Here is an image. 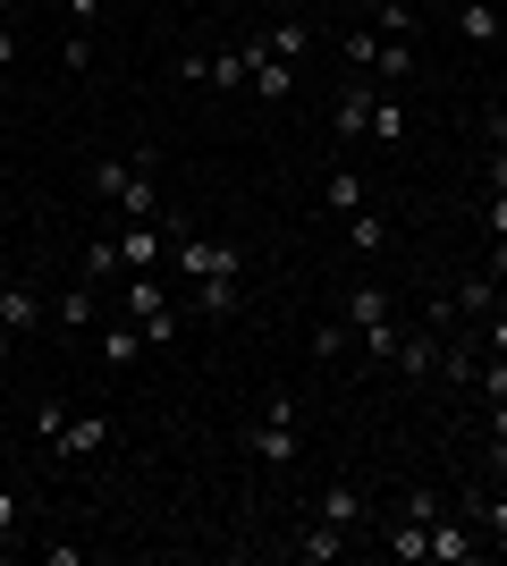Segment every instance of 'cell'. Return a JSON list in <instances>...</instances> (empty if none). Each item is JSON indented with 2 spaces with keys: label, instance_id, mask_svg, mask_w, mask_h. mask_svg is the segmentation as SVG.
<instances>
[{
  "label": "cell",
  "instance_id": "6",
  "mask_svg": "<svg viewBox=\"0 0 507 566\" xmlns=\"http://www.w3.org/2000/svg\"><path fill=\"white\" fill-rule=\"evenodd\" d=\"M363 516H372V499H363V482H356V473L321 482V499H314V524H338V533H356Z\"/></svg>",
  "mask_w": 507,
  "mask_h": 566
},
{
  "label": "cell",
  "instance_id": "24",
  "mask_svg": "<svg viewBox=\"0 0 507 566\" xmlns=\"http://www.w3.org/2000/svg\"><path fill=\"white\" fill-rule=\"evenodd\" d=\"M338 355H356V322L338 313V322H314V364H338Z\"/></svg>",
  "mask_w": 507,
  "mask_h": 566
},
{
  "label": "cell",
  "instance_id": "2",
  "mask_svg": "<svg viewBox=\"0 0 507 566\" xmlns=\"http://www.w3.org/2000/svg\"><path fill=\"white\" fill-rule=\"evenodd\" d=\"M245 457H254V465H271V473L296 465V398H288V389H271L263 415L245 423Z\"/></svg>",
  "mask_w": 507,
  "mask_h": 566
},
{
  "label": "cell",
  "instance_id": "21",
  "mask_svg": "<svg viewBox=\"0 0 507 566\" xmlns=\"http://www.w3.org/2000/svg\"><path fill=\"white\" fill-rule=\"evenodd\" d=\"M363 76L398 94V85H406V76H414V43H381V51H372V69H363Z\"/></svg>",
  "mask_w": 507,
  "mask_h": 566
},
{
  "label": "cell",
  "instance_id": "36",
  "mask_svg": "<svg viewBox=\"0 0 507 566\" xmlns=\"http://www.w3.org/2000/svg\"><path fill=\"white\" fill-rule=\"evenodd\" d=\"M490 144H507V111H499V118H490Z\"/></svg>",
  "mask_w": 507,
  "mask_h": 566
},
{
  "label": "cell",
  "instance_id": "28",
  "mask_svg": "<svg viewBox=\"0 0 507 566\" xmlns=\"http://www.w3.org/2000/svg\"><path fill=\"white\" fill-rule=\"evenodd\" d=\"M110 271H127V262H119V237H94V245H85V280H110Z\"/></svg>",
  "mask_w": 507,
  "mask_h": 566
},
{
  "label": "cell",
  "instance_id": "25",
  "mask_svg": "<svg viewBox=\"0 0 507 566\" xmlns=\"http://www.w3.org/2000/svg\"><path fill=\"white\" fill-rule=\"evenodd\" d=\"M483 229H490V271H507V187L483 195Z\"/></svg>",
  "mask_w": 507,
  "mask_h": 566
},
{
  "label": "cell",
  "instance_id": "39",
  "mask_svg": "<svg viewBox=\"0 0 507 566\" xmlns=\"http://www.w3.org/2000/svg\"><path fill=\"white\" fill-rule=\"evenodd\" d=\"M0 287H9V262H0Z\"/></svg>",
  "mask_w": 507,
  "mask_h": 566
},
{
  "label": "cell",
  "instance_id": "22",
  "mask_svg": "<svg viewBox=\"0 0 507 566\" xmlns=\"http://www.w3.org/2000/svg\"><path fill=\"white\" fill-rule=\"evenodd\" d=\"M119 262H127V271H152V262H161V237H152L145 220H127V229H119Z\"/></svg>",
  "mask_w": 507,
  "mask_h": 566
},
{
  "label": "cell",
  "instance_id": "12",
  "mask_svg": "<svg viewBox=\"0 0 507 566\" xmlns=\"http://www.w3.org/2000/svg\"><path fill=\"white\" fill-rule=\"evenodd\" d=\"M448 25H457L465 43H499V34H507V9H499V0H457Z\"/></svg>",
  "mask_w": 507,
  "mask_h": 566
},
{
  "label": "cell",
  "instance_id": "4",
  "mask_svg": "<svg viewBox=\"0 0 507 566\" xmlns=\"http://www.w3.org/2000/svg\"><path fill=\"white\" fill-rule=\"evenodd\" d=\"M169 254H178L187 280H237V271H245V254H237V245H220V237H178Z\"/></svg>",
  "mask_w": 507,
  "mask_h": 566
},
{
  "label": "cell",
  "instance_id": "27",
  "mask_svg": "<svg viewBox=\"0 0 507 566\" xmlns=\"http://www.w3.org/2000/svg\"><path fill=\"white\" fill-rule=\"evenodd\" d=\"M60 69H94V25H68V34H60Z\"/></svg>",
  "mask_w": 507,
  "mask_h": 566
},
{
  "label": "cell",
  "instance_id": "7",
  "mask_svg": "<svg viewBox=\"0 0 507 566\" xmlns=\"http://www.w3.org/2000/svg\"><path fill=\"white\" fill-rule=\"evenodd\" d=\"M34 322H43V287L9 271V287H0V347H18V338L34 331Z\"/></svg>",
  "mask_w": 507,
  "mask_h": 566
},
{
  "label": "cell",
  "instance_id": "35",
  "mask_svg": "<svg viewBox=\"0 0 507 566\" xmlns=\"http://www.w3.org/2000/svg\"><path fill=\"white\" fill-rule=\"evenodd\" d=\"M0 69H18V25L0 18Z\"/></svg>",
  "mask_w": 507,
  "mask_h": 566
},
{
  "label": "cell",
  "instance_id": "13",
  "mask_svg": "<svg viewBox=\"0 0 507 566\" xmlns=\"http://www.w3.org/2000/svg\"><path fill=\"white\" fill-rule=\"evenodd\" d=\"M263 43H271V60H288V69H296V60L314 51V25H305V9H279V25H271Z\"/></svg>",
  "mask_w": 507,
  "mask_h": 566
},
{
  "label": "cell",
  "instance_id": "33",
  "mask_svg": "<svg viewBox=\"0 0 507 566\" xmlns=\"http://www.w3.org/2000/svg\"><path fill=\"white\" fill-rule=\"evenodd\" d=\"M60 18L68 25H102V0H60Z\"/></svg>",
  "mask_w": 507,
  "mask_h": 566
},
{
  "label": "cell",
  "instance_id": "18",
  "mask_svg": "<svg viewBox=\"0 0 507 566\" xmlns=\"http://www.w3.org/2000/svg\"><path fill=\"white\" fill-rule=\"evenodd\" d=\"M406 127H414V118H406V102L389 94V85H372V127H363V136H381V144H406Z\"/></svg>",
  "mask_w": 507,
  "mask_h": 566
},
{
  "label": "cell",
  "instance_id": "17",
  "mask_svg": "<svg viewBox=\"0 0 507 566\" xmlns=\"http://www.w3.org/2000/svg\"><path fill=\"white\" fill-rule=\"evenodd\" d=\"M330 127H338V136H363V127H372V76H356V85H347V94H338Z\"/></svg>",
  "mask_w": 507,
  "mask_h": 566
},
{
  "label": "cell",
  "instance_id": "31",
  "mask_svg": "<svg viewBox=\"0 0 507 566\" xmlns=\"http://www.w3.org/2000/svg\"><path fill=\"white\" fill-rule=\"evenodd\" d=\"M338 51H347L356 69H372V51H381V34H372V25H356V34H338Z\"/></svg>",
  "mask_w": 507,
  "mask_h": 566
},
{
  "label": "cell",
  "instance_id": "5",
  "mask_svg": "<svg viewBox=\"0 0 507 566\" xmlns=\"http://www.w3.org/2000/svg\"><path fill=\"white\" fill-rule=\"evenodd\" d=\"M110 440H119V423H110V415H68V423L51 431V457H68V465H85V457H102Z\"/></svg>",
  "mask_w": 507,
  "mask_h": 566
},
{
  "label": "cell",
  "instance_id": "15",
  "mask_svg": "<svg viewBox=\"0 0 507 566\" xmlns=\"http://www.w3.org/2000/svg\"><path fill=\"white\" fill-rule=\"evenodd\" d=\"M338 313H347L356 331H372V322H389V287H372V280H347V296H338Z\"/></svg>",
  "mask_w": 507,
  "mask_h": 566
},
{
  "label": "cell",
  "instance_id": "38",
  "mask_svg": "<svg viewBox=\"0 0 507 566\" xmlns=\"http://www.w3.org/2000/svg\"><path fill=\"white\" fill-rule=\"evenodd\" d=\"M432 9H457V0H432Z\"/></svg>",
  "mask_w": 507,
  "mask_h": 566
},
{
  "label": "cell",
  "instance_id": "40",
  "mask_svg": "<svg viewBox=\"0 0 507 566\" xmlns=\"http://www.w3.org/2000/svg\"><path fill=\"white\" fill-rule=\"evenodd\" d=\"M0 220H9V195H0Z\"/></svg>",
  "mask_w": 507,
  "mask_h": 566
},
{
  "label": "cell",
  "instance_id": "16",
  "mask_svg": "<svg viewBox=\"0 0 507 566\" xmlns=\"http://www.w3.org/2000/svg\"><path fill=\"white\" fill-rule=\"evenodd\" d=\"M347 254L356 262H372V254H389V220L363 203V212H347Z\"/></svg>",
  "mask_w": 507,
  "mask_h": 566
},
{
  "label": "cell",
  "instance_id": "20",
  "mask_svg": "<svg viewBox=\"0 0 507 566\" xmlns=\"http://www.w3.org/2000/svg\"><path fill=\"white\" fill-rule=\"evenodd\" d=\"M389 558H398V566L432 558V524H423V516H398V524H389Z\"/></svg>",
  "mask_w": 507,
  "mask_h": 566
},
{
  "label": "cell",
  "instance_id": "37",
  "mask_svg": "<svg viewBox=\"0 0 507 566\" xmlns=\"http://www.w3.org/2000/svg\"><path fill=\"white\" fill-rule=\"evenodd\" d=\"M0 18H9V25H18V0H0Z\"/></svg>",
  "mask_w": 507,
  "mask_h": 566
},
{
  "label": "cell",
  "instance_id": "30",
  "mask_svg": "<svg viewBox=\"0 0 507 566\" xmlns=\"http://www.w3.org/2000/svg\"><path fill=\"white\" fill-rule=\"evenodd\" d=\"M474 347H483V355H507V305L490 313V322H474Z\"/></svg>",
  "mask_w": 507,
  "mask_h": 566
},
{
  "label": "cell",
  "instance_id": "32",
  "mask_svg": "<svg viewBox=\"0 0 507 566\" xmlns=\"http://www.w3.org/2000/svg\"><path fill=\"white\" fill-rule=\"evenodd\" d=\"M18 533H25V499H18V491H0V549L18 542Z\"/></svg>",
  "mask_w": 507,
  "mask_h": 566
},
{
  "label": "cell",
  "instance_id": "26",
  "mask_svg": "<svg viewBox=\"0 0 507 566\" xmlns=\"http://www.w3.org/2000/svg\"><path fill=\"white\" fill-rule=\"evenodd\" d=\"M448 507H457V499H448V491H432V482H414L398 516H423V524H440V516H448Z\"/></svg>",
  "mask_w": 507,
  "mask_h": 566
},
{
  "label": "cell",
  "instance_id": "1",
  "mask_svg": "<svg viewBox=\"0 0 507 566\" xmlns=\"http://www.w3.org/2000/svg\"><path fill=\"white\" fill-rule=\"evenodd\" d=\"M85 187L119 220H161V161H152V153H102V161L85 169Z\"/></svg>",
  "mask_w": 507,
  "mask_h": 566
},
{
  "label": "cell",
  "instance_id": "3",
  "mask_svg": "<svg viewBox=\"0 0 507 566\" xmlns=\"http://www.w3.org/2000/svg\"><path fill=\"white\" fill-rule=\"evenodd\" d=\"M119 313L136 322V331H145V347H178V305H169V287L152 280V271H136V280H127Z\"/></svg>",
  "mask_w": 507,
  "mask_h": 566
},
{
  "label": "cell",
  "instance_id": "14",
  "mask_svg": "<svg viewBox=\"0 0 507 566\" xmlns=\"http://www.w3.org/2000/svg\"><path fill=\"white\" fill-rule=\"evenodd\" d=\"M94 287H102V280H85V271H76V287L60 296V305H51V322H60V331H94V322H102Z\"/></svg>",
  "mask_w": 507,
  "mask_h": 566
},
{
  "label": "cell",
  "instance_id": "8",
  "mask_svg": "<svg viewBox=\"0 0 507 566\" xmlns=\"http://www.w3.org/2000/svg\"><path fill=\"white\" fill-rule=\"evenodd\" d=\"M440 347H448V338H440V322H432V331H398L389 373H398V380H440Z\"/></svg>",
  "mask_w": 507,
  "mask_h": 566
},
{
  "label": "cell",
  "instance_id": "23",
  "mask_svg": "<svg viewBox=\"0 0 507 566\" xmlns=\"http://www.w3.org/2000/svg\"><path fill=\"white\" fill-rule=\"evenodd\" d=\"M296 558H305V566H330V558H347V533H338V524H305Z\"/></svg>",
  "mask_w": 507,
  "mask_h": 566
},
{
  "label": "cell",
  "instance_id": "19",
  "mask_svg": "<svg viewBox=\"0 0 507 566\" xmlns=\"http://www.w3.org/2000/svg\"><path fill=\"white\" fill-rule=\"evenodd\" d=\"M321 212H330V220L363 212V169H330V178H321Z\"/></svg>",
  "mask_w": 507,
  "mask_h": 566
},
{
  "label": "cell",
  "instance_id": "9",
  "mask_svg": "<svg viewBox=\"0 0 507 566\" xmlns=\"http://www.w3.org/2000/svg\"><path fill=\"white\" fill-rule=\"evenodd\" d=\"M245 51H254V102H271V111H279V102L296 94V69H288V60H271L263 34H245Z\"/></svg>",
  "mask_w": 507,
  "mask_h": 566
},
{
  "label": "cell",
  "instance_id": "10",
  "mask_svg": "<svg viewBox=\"0 0 507 566\" xmlns=\"http://www.w3.org/2000/svg\"><path fill=\"white\" fill-rule=\"evenodd\" d=\"M483 549H490V542H474V524H465L457 507H448V516L432 524V558H440V566H474Z\"/></svg>",
  "mask_w": 507,
  "mask_h": 566
},
{
  "label": "cell",
  "instance_id": "11",
  "mask_svg": "<svg viewBox=\"0 0 507 566\" xmlns=\"http://www.w3.org/2000/svg\"><path fill=\"white\" fill-rule=\"evenodd\" d=\"M94 355H102V364H110V373H127V364L145 355V331H136L127 313H110V322H102V331H94Z\"/></svg>",
  "mask_w": 507,
  "mask_h": 566
},
{
  "label": "cell",
  "instance_id": "29",
  "mask_svg": "<svg viewBox=\"0 0 507 566\" xmlns=\"http://www.w3.org/2000/svg\"><path fill=\"white\" fill-rule=\"evenodd\" d=\"M474 398H507V355H483V373H474Z\"/></svg>",
  "mask_w": 507,
  "mask_h": 566
},
{
  "label": "cell",
  "instance_id": "41",
  "mask_svg": "<svg viewBox=\"0 0 507 566\" xmlns=\"http://www.w3.org/2000/svg\"><path fill=\"white\" fill-rule=\"evenodd\" d=\"M279 9H305V0H279Z\"/></svg>",
  "mask_w": 507,
  "mask_h": 566
},
{
  "label": "cell",
  "instance_id": "34",
  "mask_svg": "<svg viewBox=\"0 0 507 566\" xmlns=\"http://www.w3.org/2000/svg\"><path fill=\"white\" fill-rule=\"evenodd\" d=\"M483 178H490V187H507V144H490V161H483Z\"/></svg>",
  "mask_w": 507,
  "mask_h": 566
},
{
  "label": "cell",
  "instance_id": "42",
  "mask_svg": "<svg viewBox=\"0 0 507 566\" xmlns=\"http://www.w3.org/2000/svg\"><path fill=\"white\" fill-rule=\"evenodd\" d=\"M499 9H507V0H499Z\"/></svg>",
  "mask_w": 507,
  "mask_h": 566
}]
</instances>
